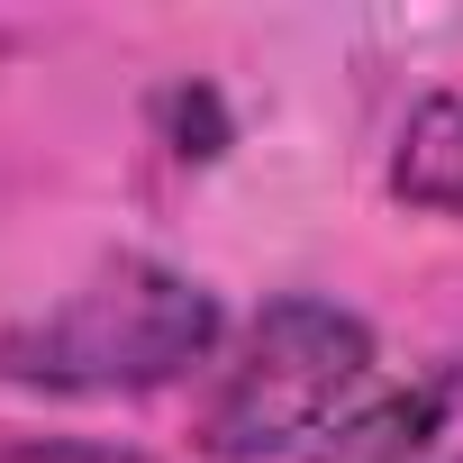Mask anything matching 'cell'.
<instances>
[{
  "instance_id": "277c9868",
  "label": "cell",
  "mask_w": 463,
  "mask_h": 463,
  "mask_svg": "<svg viewBox=\"0 0 463 463\" xmlns=\"http://www.w3.org/2000/svg\"><path fill=\"white\" fill-rule=\"evenodd\" d=\"M391 191L463 227V91H427L391 146Z\"/></svg>"
},
{
  "instance_id": "5b68a950",
  "label": "cell",
  "mask_w": 463,
  "mask_h": 463,
  "mask_svg": "<svg viewBox=\"0 0 463 463\" xmlns=\"http://www.w3.org/2000/svg\"><path fill=\"white\" fill-rule=\"evenodd\" d=\"M0 463H155V454L100 436H0Z\"/></svg>"
},
{
  "instance_id": "7a4b0ae2",
  "label": "cell",
  "mask_w": 463,
  "mask_h": 463,
  "mask_svg": "<svg viewBox=\"0 0 463 463\" xmlns=\"http://www.w3.org/2000/svg\"><path fill=\"white\" fill-rule=\"evenodd\" d=\"M364 382H373V318L327 291H282L218 364L191 436L209 463H282L336 436L364 409Z\"/></svg>"
},
{
  "instance_id": "3957f363",
  "label": "cell",
  "mask_w": 463,
  "mask_h": 463,
  "mask_svg": "<svg viewBox=\"0 0 463 463\" xmlns=\"http://www.w3.org/2000/svg\"><path fill=\"white\" fill-rule=\"evenodd\" d=\"M454 400H463V364H436V373H418V382L364 400V409H354L336 436H318L300 463H427L436 436H445V418H454Z\"/></svg>"
},
{
  "instance_id": "6da1fadb",
  "label": "cell",
  "mask_w": 463,
  "mask_h": 463,
  "mask_svg": "<svg viewBox=\"0 0 463 463\" xmlns=\"http://www.w3.org/2000/svg\"><path fill=\"white\" fill-rule=\"evenodd\" d=\"M227 309L164 255H109L64 300L0 327V382L37 400H146L218 364Z\"/></svg>"
}]
</instances>
